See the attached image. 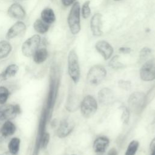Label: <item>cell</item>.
Returning <instances> with one entry per match:
<instances>
[{"label":"cell","instance_id":"cell-1","mask_svg":"<svg viewBox=\"0 0 155 155\" xmlns=\"http://www.w3.org/2000/svg\"><path fill=\"white\" fill-rule=\"evenodd\" d=\"M81 7L79 2H75L68 13L67 23L70 31L73 35H77L81 30Z\"/></svg>","mask_w":155,"mask_h":155},{"label":"cell","instance_id":"cell-2","mask_svg":"<svg viewBox=\"0 0 155 155\" xmlns=\"http://www.w3.org/2000/svg\"><path fill=\"white\" fill-rule=\"evenodd\" d=\"M147 95L140 91L133 93L128 97V109L136 114L140 113L147 104Z\"/></svg>","mask_w":155,"mask_h":155},{"label":"cell","instance_id":"cell-3","mask_svg":"<svg viewBox=\"0 0 155 155\" xmlns=\"http://www.w3.org/2000/svg\"><path fill=\"white\" fill-rule=\"evenodd\" d=\"M67 62L68 74L73 82L76 84L79 81L81 72L78 56L75 50L72 49L69 51Z\"/></svg>","mask_w":155,"mask_h":155},{"label":"cell","instance_id":"cell-4","mask_svg":"<svg viewBox=\"0 0 155 155\" xmlns=\"http://www.w3.org/2000/svg\"><path fill=\"white\" fill-rule=\"evenodd\" d=\"M107 70L102 65H93L88 70L87 74V81L91 85H97L105 79Z\"/></svg>","mask_w":155,"mask_h":155},{"label":"cell","instance_id":"cell-5","mask_svg":"<svg viewBox=\"0 0 155 155\" xmlns=\"http://www.w3.org/2000/svg\"><path fill=\"white\" fill-rule=\"evenodd\" d=\"M97 102L95 98L91 95L84 97L80 104V110L82 115L85 118L91 117L97 111Z\"/></svg>","mask_w":155,"mask_h":155},{"label":"cell","instance_id":"cell-6","mask_svg":"<svg viewBox=\"0 0 155 155\" xmlns=\"http://www.w3.org/2000/svg\"><path fill=\"white\" fill-rule=\"evenodd\" d=\"M41 42V38L39 35H34L28 38L23 42L21 47L23 55L26 57L33 56L35 51L39 48Z\"/></svg>","mask_w":155,"mask_h":155},{"label":"cell","instance_id":"cell-7","mask_svg":"<svg viewBox=\"0 0 155 155\" xmlns=\"http://www.w3.org/2000/svg\"><path fill=\"white\" fill-rule=\"evenodd\" d=\"M139 74L143 81L149 82L155 79V58L148 60L142 65Z\"/></svg>","mask_w":155,"mask_h":155},{"label":"cell","instance_id":"cell-8","mask_svg":"<svg viewBox=\"0 0 155 155\" xmlns=\"http://www.w3.org/2000/svg\"><path fill=\"white\" fill-rule=\"evenodd\" d=\"M20 113L21 108L18 104H3L0 106V120L13 119Z\"/></svg>","mask_w":155,"mask_h":155},{"label":"cell","instance_id":"cell-9","mask_svg":"<svg viewBox=\"0 0 155 155\" xmlns=\"http://www.w3.org/2000/svg\"><path fill=\"white\" fill-rule=\"evenodd\" d=\"M75 126L74 122L70 119L62 120L58 128L56 134L59 138H64L68 136L73 130Z\"/></svg>","mask_w":155,"mask_h":155},{"label":"cell","instance_id":"cell-10","mask_svg":"<svg viewBox=\"0 0 155 155\" xmlns=\"http://www.w3.org/2000/svg\"><path fill=\"white\" fill-rule=\"evenodd\" d=\"M95 48L105 60H108L112 56L114 50L110 43L104 40L98 41L95 44Z\"/></svg>","mask_w":155,"mask_h":155},{"label":"cell","instance_id":"cell-11","mask_svg":"<svg viewBox=\"0 0 155 155\" xmlns=\"http://www.w3.org/2000/svg\"><path fill=\"white\" fill-rule=\"evenodd\" d=\"M102 17V14L96 13L90 19V29L92 34L95 36H100L103 33Z\"/></svg>","mask_w":155,"mask_h":155},{"label":"cell","instance_id":"cell-12","mask_svg":"<svg viewBox=\"0 0 155 155\" xmlns=\"http://www.w3.org/2000/svg\"><path fill=\"white\" fill-rule=\"evenodd\" d=\"M26 30V25L24 22L18 21L13 24L7 30L5 38L7 39L10 40L16 36L20 35Z\"/></svg>","mask_w":155,"mask_h":155},{"label":"cell","instance_id":"cell-13","mask_svg":"<svg viewBox=\"0 0 155 155\" xmlns=\"http://www.w3.org/2000/svg\"><path fill=\"white\" fill-rule=\"evenodd\" d=\"M97 97L101 104L108 105L114 101V93L111 89L107 87L102 88L99 91Z\"/></svg>","mask_w":155,"mask_h":155},{"label":"cell","instance_id":"cell-14","mask_svg":"<svg viewBox=\"0 0 155 155\" xmlns=\"http://www.w3.org/2000/svg\"><path fill=\"white\" fill-rule=\"evenodd\" d=\"M8 15L16 19H23L26 15L25 11L23 7L17 2L12 4L8 8Z\"/></svg>","mask_w":155,"mask_h":155},{"label":"cell","instance_id":"cell-15","mask_svg":"<svg viewBox=\"0 0 155 155\" xmlns=\"http://www.w3.org/2000/svg\"><path fill=\"white\" fill-rule=\"evenodd\" d=\"M110 143L109 139L106 136H100L93 142V148L95 153L98 154L104 153Z\"/></svg>","mask_w":155,"mask_h":155},{"label":"cell","instance_id":"cell-16","mask_svg":"<svg viewBox=\"0 0 155 155\" xmlns=\"http://www.w3.org/2000/svg\"><path fill=\"white\" fill-rule=\"evenodd\" d=\"M41 19L48 24H53L56 20V16L54 11L50 8H45L41 13Z\"/></svg>","mask_w":155,"mask_h":155},{"label":"cell","instance_id":"cell-17","mask_svg":"<svg viewBox=\"0 0 155 155\" xmlns=\"http://www.w3.org/2000/svg\"><path fill=\"white\" fill-rule=\"evenodd\" d=\"M48 56V53L47 50L45 48H40L33 54V61L36 64H41L46 61Z\"/></svg>","mask_w":155,"mask_h":155},{"label":"cell","instance_id":"cell-18","mask_svg":"<svg viewBox=\"0 0 155 155\" xmlns=\"http://www.w3.org/2000/svg\"><path fill=\"white\" fill-rule=\"evenodd\" d=\"M16 131L15 124L10 120H7L2 126L1 133L4 137H8L13 135Z\"/></svg>","mask_w":155,"mask_h":155},{"label":"cell","instance_id":"cell-19","mask_svg":"<svg viewBox=\"0 0 155 155\" xmlns=\"http://www.w3.org/2000/svg\"><path fill=\"white\" fill-rule=\"evenodd\" d=\"M18 69L19 67L16 64H12L8 65L0 74L4 78V81H6L7 79L14 76L17 73Z\"/></svg>","mask_w":155,"mask_h":155},{"label":"cell","instance_id":"cell-20","mask_svg":"<svg viewBox=\"0 0 155 155\" xmlns=\"http://www.w3.org/2000/svg\"><path fill=\"white\" fill-rule=\"evenodd\" d=\"M12 50V46L10 43L5 40L0 41V59L7 57Z\"/></svg>","mask_w":155,"mask_h":155},{"label":"cell","instance_id":"cell-21","mask_svg":"<svg viewBox=\"0 0 155 155\" xmlns=\"http://www.w3.org/2000/svg\"><path fill=\"white\" fill-rule=\"evenodd\" d=\"M50 25L43 21L41 19H36L33 23V28L35 30L40 34L47 33L49 29Z\"/></svg>","mask_w":155,"mask_h":155},{"label":"cell","instance_id":"cell-22","mask_svg":"<svg viewBox=\"0 0 155 155\" xmlns=\"http://www.w3.org/2000/svg\"><path fill=\"white\" fill-rule=\"evenodd\" d=\"M20 139L18 137L12 138L8 143V151L13 155L16 154L19 150Z\"/></svg>","mask_w":155,"mask_h":155},{"label":"cell","instance_id":"cell-23","mask_svg":"<svg viewBox=\"0 0 155 155\" xmlns=\"http://www.w3.org/2000/svg\"><path fill=\"white\" fill-rule=\"evenodd\" d=\"M77 98L74 96V93H70L69 94L68 97L67 99V104H66V108L67 110L70 111H73L76 110L77 108Z\"/></svg>","mask_w":155,"mask_h":155},{"label":"cell","instance_id":"cell-24","mask_svg":"<svg viewBox=\"0 0 155 155\" xmlns=\"http://www.w3.org/2000/svg\"><path fill=\"white\" fill-rule=\"evenodd\" d=\"M139 146V143L136 140L131 141L127 147L125 155H135Z\"/></svg>","mask_w":155,"mask_h":155},{"label":"cell","instance_id":"cell-25","mask_svg":"<svg viewBox=\"0 0 155 155\" xmlns=\"http://www.w3.org/2000/svg\"><path fill=\"white\" fill-rule=\"evenodd\" d=\"M119 57L118 55L114 56L109 61V66L113 69H119L123 68L124 64L119 61Z\"/></svg>","mask_w":155,"mask_h":155},{"label":"cell","instance_id":"cell-26","mask_svg":"<svg viewBox=\"0 0 155 155\" xmlns=\"http://www.w3.org/2000/svg\"><path fill=\"white\" fill-rule=\"evenodd\" d=\"M90 1L89 0H87L85 1L82 6L81 12L82 16L84 19H88L91 14V10L90 7Z\"/></svg>","mask_w":155,"mask_h":155},{"label":"cell","instance_id":"cell-27","mask_svg":"<svg viewBox=\"0 0 155 155\" xmlns=\"http://www.w3.org/2000/svg\"><path fill=\"white\" fill-rule=\"evenodd\" d=\"M9 96L8 90L4 86H0V104H4Z\"/></svg>","mask_w":155,"mask_h":155},{"label":"cell","instance_id":"cell-28","mask_svg":"<svg viewBox=\"0 0 155 155\" xmlns=\"http://www.w3.org/2000/svg\"><path fill=\"white\" fill-rule=\"evenodd\" d=\"M122 114H121V120L123 124H127L129 122L130 119V110L125 106H122L121 108Z\"/></svg>","mask_w":155,"mask_h":155},{"label":"cell","instance_id":"cell-29","mask_svg":"<svg viewBox=\"0 0 155 155\" xmlns=\"http://www.w3.org/2000/svg\"><path fill=\"white\" fill-rule=\"evenodd\" d=\"M119 87L125 90H129L131 88V83L130 81L120 79L118 81Z\"/></svg>","mask_w":155,"mask_h":155},{"label":"cell","instance_id":"cell-30","mask_svg":"<svg viewBox=\"0 0 155 155\" xmlns=\"http://www.w3.org/2000/svg\"><path fill=\"white\" fill-rule=\"evenodd\" d=\"M50 140V134L48 133H44L42 135V137L41 138V147L42 148H45L49 142Z\"/></svg>","mask_w":155,"mask_h":155},{"label":"cell","instance_id":"cell-31","mask_svg":"<svg viewBox=\"0 0 155 155\" xmlns=\"http://www.w3.org/2000/svg\"><path fill=\"white\" fill-rule=\"evenodd\" d=\"M151 53V49L148 47H143L140 51V58L145 59Z\"/></svg>","mask_w":155,"mask_h":155},{"label":"cell","instance_id":"cell-32","mask_svg":"<svg viewBox=\"0 0 155 155\" xmlns=\"http://www.w3.org/2000/svg\"><path fill=\"white\" fill-rule=\"evenodd\" d=\"M119 50L123 54H129L131 52V48L127 47H121L119 48Z\"/></svg>","mask_w":155,"mask_h":155},{"label":"cell","instance_id":"cell-33","mask_svg":"<svg viewBox=\"0 0 155 155\" xmlns=\"http://www.w3.org/2000/svg\"><path fill=\"white\" fill-rule=\"evenodd\" d=\"M76 2V0H61L62 4L65 7H68L73 4Z\"/></svg>","mask_w":155,"mask_h":155},{"label":"cell","instance_id":"cell-34","mask_svg":"<svg viewBox=\"0 0 155 155\" xmlns=\"http://www.w3.org/2000/svg\"><path fill=\"white\" fill-rule=\"evenodd\" d=\"M107 155H117V151L115 148H112L109 150Z\"/></svg>","mask_w":155,"mask_h":155},{"label":"cell","instance_id":"cell-35","mask_svg":"<svg viewBox=\"0 0 155 155\" xmlns=\"http://www.w3.org/2000/svg\"><path fill=\"white\" fill-rule=\"evenodd\" d=\"M150 148L151 151H155V137L152 139L150 143Z\"/></svg>","mask_w":155,"mask_h":155},{"label":"cell","instance_id":"cell-36","mask_svg":"<svg viewBox=\"0 0 155 155\" xmlns=\"http://www.w3.org/2000/svg\"><path fill=\"white\" fill-rule=\"evenodd\" d=\"M0 155H13V154H11V153L8 151V152L4 153H2V154H0Z\"/></svg>","mask_w":155,"mask_h":155},{"label":"cell","instance_id":"cell-37","mask_svg":"<svg viewBox=\"0 0 155 155\" xmlns=\"http://www.w3.org/2000/svg\"><path fill=\"white\" fill-rule=\"evenodd\" d=\"M14 1V2H21V1H25V0H13Z\"/></svg>","mask_w":155,"mask_h":155},{"label":"cell","instance_id":"cell-38","mask_svg":"<svg viewBox=\"0 0 155 155\" xmlns=\"http://www.w3.org/2000/svg\"><path fill=\"white\" fill-rule=\"evenodd\" d=\"M151 155H155V151H151Z\"/></svg>","mask_w":155,"mask_h":155},{"label":"cell","instance_id":"cell-39","mask_svg":"<svg viewBox=\"0 0 155 155\" xmlns=\"http://www.w3.org/2000/svg\"><path fill=\"white\" fill-rule=\"evenodd\" d=\"M113 1H121V0H113Z\"/></svg>","mask_w":155,"mask_h":155},{"label":"cell","instance_id":"cell-40","mask_svg":"<svg viewBox=\"0 0 155 155\" xmlns=\"http://www.w3.org/2000/svg\"><path fill=\"white\" fill-rule=\"evenodd\" d=\"M71 155H76V154H71Z\"/></svg>","mask_w":155,"mask_h":155}]
</instances>
